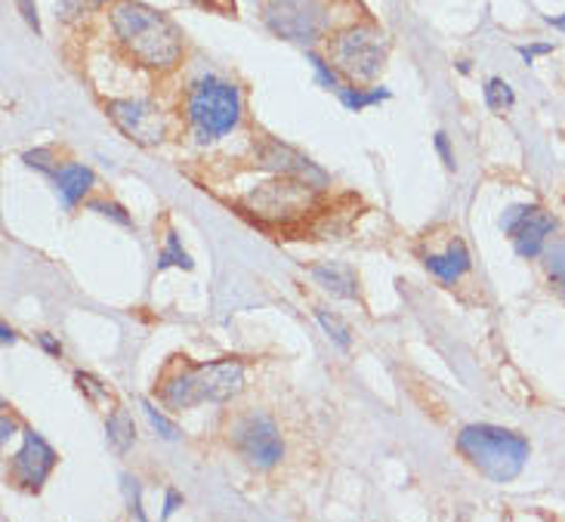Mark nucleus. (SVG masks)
Wrapping results in <instances>:
<instances>
[{"label":"nucleus","instance_id":"1","mask_svg":"<svg viewBox=\"0 0 565 522\" xmlns=\"http://www.w3.org/2000/svg\"><path fill=\"white\" fill-rule=\"evenodd\" d=\"M111 31L127 50V56H134L146 68L168 72L183 56V38L177 25L139 0H118L111 7Z\"/></svg>","mask_w":565,"mask_h":522},{"label":"nucleus","instance_id":"2","mask_svg":"<svg viewBox=\"0 0 565 522\" xmlns=\"http://www.w3.org/2000/svg\"><path fill=\"white\" fill-rule=\"evenodd\" d=\"M245 390V365L238 359H220L204 365H183L161 381V402L173 412L195 408L201 402H230Z\"/></svg>","mask_w":565,"mask_h":522},{"label":"nucleus","instance_id":"3","mask_svg":"<svg viewBox=\"0 0 565 522\" xmlns=\"http://www.w3.org/2000/svg\"><path fill=\"white\" fill-rule=\"evenodd\" d=\"M458 451L491 482H513L529 461V443L520 433L491 424H470L458 433Z\"/></svg>","mask_w":565,"mask_h":522},{"label":"nucleus","instance_id":"4","mask_svg":"<svg viewBox=\"0 0 565 522\" xmlns=\"http://www.w3.org/2000/svg\"><path fill=\"white\" fill-rule=\"evenodd\" d=\"M185 121L201 142L226 137L242 121V90L214 75L192 81L185 93Z\"/></svg>","mask_w":565,"mask_h":522},{"label":"nucleus","instance_id":"5","mask_svg":"<svg viewBox=\"0 0 565 522\" xmlns=\"http://www.w3.org/2000/svg\"><path fill=\"white\" fill-rule=\"evenodd\" d=\"M319 201V189L297 177H278L269 183L254 185L245 195V207L266 223H294L306 216Z\"/></svg>","mask_w":565,"mask_h":522},{"label":"nucleus","instance_id":"6","mask_svg":"<svg viewBox=\"0 0 565 522\" xmlns=\"http://www.w3.org/2000/svg\"><path fill=\"white\" fill-rule=\"evenodd\" d=\"M328 56L340 75L352 81H374L386 65V41L371 25H352L328 41Z\"/></svg>","mask_w":565,"mask_h":522},{"label":"nucleus","instance_id":"7","mask_svg":"<svg viewBox=\"0 0 565 522\" xmlns=\"http://www.w3.org/2000/svg\"><path fill=\"white\" fill-rule=\"evenodd\" d=\"M263 22L276 38L294 44H312L328 31V10L321 0H269Z\"/></svg>","mask_w":565,"mask_h":522},{"label":"nucleus","instance_id":"8","mask_svg":"<svg viewBox=\"0 0 565 522\" xmlns=\"http://www.w3.org/2000/svg\"><path fill=\"white\" fill-rule=\"evenodd\" d=\"M232 448L245 458L250 467L257 470H269L281 461L285 455V443L278 436L276 420L260 412H250V415L238 417L230 427Z\"/></svg>","mask_w":565,"mask_h":522},{"label":"nucleus","instance_id":"9","mask_svg":"<svg viewBox=\"0 0 565 522\" xmlns=\"http://www.w3.org/2000/svg\"><path fill=\"white\" fill-rule=\"evenodd\" d=\"M501 230L510 235V242H513L520 257L535 260V257H541L544 245L551 242L553 232H556V220L541 204H513L501 216Z\"/></svg>","mask_w":565,"mask_h":522},{"label":"nucleus","instance_id":"10","mask_svg":"<svg viewBox=\"0 0 565 522\" xmlns=\"http://www.w3.org/2000/svg\"><path fill=\"white\" fill-rule=\"evenodd\" d=\"M106 111L124 137L134 139L137 146L164 142V134H168L164 115L152 103H146V99H108Z\"/></svg>","mask_w":565,"mask_h":522},{"label":"nucleus","instance_id":"11","mask_svg":"<svg viewBox=\"0 0 565 522\" xmlns=\"http://www.w3.org/2000/svg\"><path fill=\"white\" fill-rule=\"evenodd\" d=\"M25 443L13 455V464H10V477H13L15 486L29 489V492H41L44 489L46 477L53 473L56 467V451L46 443L41 433L22 430Z\"/></svg>","mask_w":565,"mask_h":522},{"label":"nucleus","instance_id":"12","mask_svg":"<svg viewBox=\"0 0 565 522\" xmlns=\"http://www.w3.org/2000/svg\"><path fill=\"white\" fill-rule=\"evenodd\" d=\"M260 164L266 170H273L278 177H297V180H306L309 185H316V189H324L328 185V173L319 168V164H312L306 155L294 152L290 146H281V142H263L260 146Z\"/></svg>","mask_w":565,"mask_h":522},{"label":"nucleus","instance_id":"13","mask_svg":"<svg viewBox=\"0 0 565 522\" xmlns=\"http://www.w3.org/2000/svg\"><path fill=\"white\" fill-rule=\"evenodd\" d=\"M470 266H473V257H470V251L460 238H455L451 245L445 247V254H429L427 257V269L443 285H455L460 276L470 273Z\"/></svg>","mask_w":565,"mask_h":522},{"label":"nucleus","instance_id":"14","mask_svg":"<svg viewBox=\"0 0 565 522\" xmlns=\"http://www.w3.org/2000/svg\"><path fill=\"white\" fill-rule=\"evenodd\" d=\"M309 276L319 281L324 291L331 297H340V300H352L359 294V281H355V273L350 266H340V263H316L309 269Z\"/></svg>","mask_w":565,"mask_h":522},{"label":"nucleus","instance_id":"15","mask_svg":"<svg viewBox=\"0 0 565 522\" xmlns=\"http://www.w3.org/2000/svg\"><path fill=\"white\" fill-rule=\"evenodd\" d=\"M96 185V173L84 164H65V168L56 173V189H60L62 207L72 211L77 201H84V195Z\"/></svg>","mask_w":565,"mask_h":522},{"label":"nucleus","instance_id":"16","mask_svg":"<svg viewBox=\"0 0 565 522\" xmlns=\"http://www.w3.org/2000/svg\"><path fill=\"white\" fill-rule=\"evenodd\" d=\"M106 439L108 446L115 448L118 455L130 451V446L137 443V427H134V417L127 408H115L106 420Z\"/></svg>","mask_w":565,"mask_h":522},{"label":"nucleus","instance_id":"17","mask_svg":"<svg viewBox=\"0 0 565 522\" xmlns=\"http://www.w3.org/2000/svg\"><path fill=\"white\" fill-rule=\"evenodd\" d=\"M340 103L350 108V111H365V108L377 106L383 99H390V90L386 87H374V90H362V87H340L337 90Z\"/></svg>","mask_w":565,"mask_h":522},{"label":"nucleus","instance_id":"18","mask_svg":"<svg viewBox=\"0 0 565 522\" xmlns=\"http://www.w3.org/2000/svg\"><path fill=\"white\" fill-rule=\"evenodd\" d=\"M541 260H544V269H547L551 281L559 288V291H563L565 297V242L563 238H553V242H547L544 251H541Z\"/></svg>","mask_w":565,"mask_h":522},{"label":"nucleus","instance_id":"19","mask_svg":"<svg viewBox=\"0 0 565 522\" xmlns=\"http://www.w3.org/2000/svg\"><path fill=\"white\" fill-rule=\"evenodd\" d=\"M170 266H177V269H192L195 263H192V257L185 254L183 245H180V235L170 230L168 238H164V247H161V254H158V273L161 269H170Z\"/></svg>","mask_w":565,"mask_h":522},{"label":"nucleus","instance_id":"20","mask_svg":"<svg viewBox=\"0 0 565 522\" xmlns=\"http://www.w3.org/2000/svg\"><path fill=\"white\" fill-rule=\"evenodd\" d=\"M482 96H486V106L491 111H507L516 103V93H513V87L507 84L504 77H489L486 87H482Z\"/></svg>","mask_w":565,"mask_h":522},{"label":"nucleus","instance_id":"21","mask_svg":"<svg viewBox=\"0 0 565 522\" xmlns=\"http://www.w3.org/2000/svg\"><path fill=\"white\" fill-rule=\"evenodd\" d=\"M316 319H319V324L324 328V334L334 340L340 350H350V328H347V322H343L340 316L328 312V309H316Z\"/></svg>","mask_w":565,"mask_h":522},{"label":"nucleus","instance_id":"22","mask_svg":"<svg viewBox=\"0 0 565 522\" xmlns=\"http://www.w3.org/2000/svg\"><path fill=\"white\" fill-rule=\"evenodd\" d=\"M306 60H309L312 72H316V84H319V87H324V90H334V93L343 87V84H340V77H337V68L331 65V62H324L319 53H312V50L306 53Z\"/></svg>","mask_w":565,"mask_h":522},{"label":"nucleus","instance_id":"23","mask_svg":"<svg viewBox=\"0 0 565 522\" xmlns=\"http://www.w3.org/2000/svg\"><path fill=\"white\" fill-rule=\"evenodd\" d=\"M75 384L77 390L87 396L90 402H96V405H103V402L111 400V393H108V386L99 381V377H93V374H84V371H77L75 374Z\"/></svg>","mask_w":565,"mask_h":522},{"label":"nucleus","instance_id":"24","mask_svg":"<svg viewBox=\"0 0 565 522\" xmlns=\"http://www.w3.org/2000/svg\"><path fill=\"white\" fill-rule=\"evenodd\" d=\"M142 408H146V417H149V424H152L154 430H158V436L161 439H168V443H177L183 433H180V427L173 424V420H168V417L161 415L158 408H154L152 402H142Z\"/></svg>","mask_w":565,"mask_h":522},{"label":"nucleus","instance_id":"25","mask_svg":"<svg viewBox=\"0 0 565 522\" xmlns=\"http://www.w3.org/2000/svg\"><path fill=\"white\" fill-rule=\"evenodd\" d=\"M87 211H96V214L108 216V220H115L118 226H130L134 220H130V214L124 211L118 201H103V199H93L87 201Z\"/></svg>","mask_w":565,"mask_h":522},{"label":"nucleus","instance_id":"26","mask_svg":"<svg viewBox=\"0 0 565 522\" xmlns=\"http://www.w3.org/2000/svg\"><path fill=\"white\" fill-rule=\"evenodd\" d=\"M22 161L29 164V168L41 170V173H60L56 170V155H53V149H31V152L22 155Z\"/></svg>","mask_w":565,"mask_h":522},{"label":"nucleus","instance_id":"27","mask_svg":"<svg viewBox=\"0 0 565 522\" xmlns=\"http://www.w3.org/2000/svg\"><path fill=\"white\" fill-rule=\"evenodd\" d=\"M103 3H108V0H60V15L72 22V19L90 13V10H99Z\"/></svg>","mask_w":565,"mask_h":522},{"label":"nucleus","instance_id":"28","mask_svg":"<svg viewBox=\"0 0 565 522\" xmlns=\"http://www.w3.org/2000/svg\"><path fill=\"white\" fill-rule=\"evenodd\" d=\"M124 494H127V504H130V516L146 520V510H142V489H139V479L121 477Z\"/></svg>","mask_w":565,"mask_h":522},{"label":"nucleus","instance_id":"29","mask_svg":"<svg viewBox=\"0 0 565 522\" xmlns=\"http://www.w3.org/2000/svg\"><path fill=\"white\" fill-rule=\"evenodd\" d=\"M15 7H19V13H22V19L29 22L31 29L41 31V19H38V7H34V0H15Z\"/></svg>","mask_w":565,"mask_h":522},{"label":"nucleus","instance_id":"30","mask_svg":"<svg viewBox=\"0 0 565 522\" xmlns=\"http://www.w3.org/2000/svg\"><path fill=\"white\" fill-rule=\"evenodd\" d=\"M433 142H436V152H439V158H443V164L448 170H455V155H451V149H448V137H445L443 130L433 137Z\"/></svg>","mask_w":565,"mask_h":522},{"label":"nucleus","instance_id":"31","mask_svg":"<svg viewBox=\"0 0 565 522\" xmlns=\"http://www.w3.org/2000/svg\"><path fill=\"white\" fill-rule=\"evenodd\" d=\"M177 508H183V494L177 492V489H168V494H164V520H170L173 513H177Z\"/></svg>","mask_w":565,"mask_h":522},{"label":"nucleus","instance_id":"32","mask_svg":"<svg viewBox=\"0 0 565 522\" xmlns=\"http://www.w3.org/2000/svg\"><path fill=\"white\" fill-rule=\"evenodd\" d=\"M38 343H41V350L46 355H53V359H62V343L53 334H38Z\"/></svg>","mask_w":565,"mask_h":522},{"label":"nucleus","instance_id":"33","mask_svg":"<svg viewBox=\"0 0 565 522\" xmlns=\"http://www.w3.org/2000/svg\"><path fill=\"white\" fill-rule=\"evenodd\" d=\"M544 53H553V44H532V46H520V56L525 62H532L535 56H544Z\"/></svg>","mask_w":565,"mask_h":522},{"label":"nucleus","instance_id":"34","mask_svg":"<svg viewBox=\"0 0 565 522\" xmlns=\"http://www.w3.org/2000/svg\"><path fill=\"white\" fill-rule=\"evenodd\" d=\"M0 340H3V347L15 343V334H13V328H10V324H3V328H0Z\"/></svg>","mask_w":565,"mask_h":522},{"label":"nucleus","instance_id":"35","mask_svg":"<svg viewBox=\"0 0 565 522\" xmlns=\"http://www.w3.org/2000/svg\"><path fill=\"white\" fill-rule=\"evenodd\" d=\"M0 424H3V443H7V439H10V436L15 433V424L7 415H3V420H0Z\"/></svg>","mask_w":565,"mask_h":522},{"label":"nucleus","instance_id":"36","mask_svg":"<svg viewBox=\"0 0 565 522\" xmlns=\"http://www.w3.org/2000/svg\"><path fill=\"white\" fill-rule=\"evenodd\" d=\"M547 22H551L553 29L565 31V13L563 15H547Z\"/></svg>","mask_w":565,"mask_h":522}]
</instances>
